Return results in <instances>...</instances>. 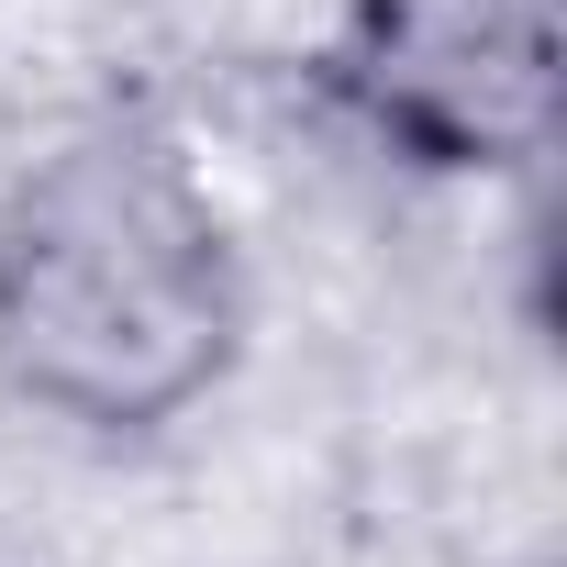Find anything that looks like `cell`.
Instances as JSON below:
<instances>
[{"mask_svg":"<svg viewBox=\"0 0 567 567\" xmlns=\"http://www.w3.org/2000/svg\"><path fill=\"white\" fill-rule=\"evenodd\" d=\"M312 90L412 178H534L567 112L556 0H346Z\"/></svg>","mask_w":567,"mask_h":567,"instance_id":"obj_2","label":"cell"},{"mask_svg":"<svg viewBox=\"0 0 567 567\" xmlns=\"http://www.w3.org/2000/svg\"><path fill=\"white\" fill-rule=\"evenodd\" d=\"M245 234L156 112H90L0 189L12 412L79 445H156L245 368Z\"/></svg>","mask_w":567,"mask_h":567,"instance_id":"obj_1","label":"cell"}]
</instances>
